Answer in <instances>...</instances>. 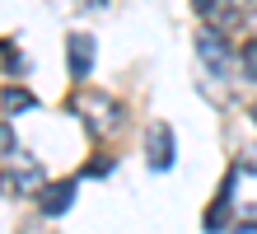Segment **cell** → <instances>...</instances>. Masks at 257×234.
<instances>
[{
	"label": "cell",
	"mask_w": 257,
	"mask_h": 234,
	"mask_svg": "<svg viewBox=\"0 0 257 234\" xmlns=\"http://www.w3.org/2000/svg\"><path fill=\"white\" fill-rule=\"evenodd\" d=\"M70 113L84 122V131L103 140V136H112L117 127L126 122V108L112 99V94H98V89H75L70 94Z\"/></svg>",
	"instance_id": "1"
},
{
	"label": "cell",
	"mask_w": 257,
	"mask_h": 234,
	"mask_svg": "<svg viewBox=\"0 0 257 234\" xmlns=\"http://www.w3.org/2000/svg\"><path fill=\"white\" fill-rule=\"evenodd\" d=\"M42 183H47L42 164L33 160V154H24L19 145H14V150L5 154V164H0V197H28V192H42Z\"/></svg>",
	"instance_id": "2"
},
{
	"label": "cell",
	"mask_w": 257,
	"mask_h": 234,
	"mask_svg": "<svg viewBox=\"0 0 257 234\" xmlns=\"http://www.w3.org/2000/svg\"><path fill=\"white\" fill-rule=\"evenodd\" d=\"M229 42H224V33L220 28H196V61L210 70V75H224L229 70Z\"/></svg>",
	"instance_id": "3"
},
{
	"label": "cell",
	"mask_w": 257,
	"mask_h": 234,
	"mask_svg": "<svg viewBox=\"0 0 257 234\" xmlns=\"http://www.w3.org/2000/svg\"><path fill=\"white\" fill-rule=\"evenodd\" d=\"M173 160H178V145H173V127H150L145 131V164L155 169V174H169L173 169Z\"/></svg>",
	"instance_id": "4"
},
{
	"label": "cell",
	"mask_w": 257,
	"mask_h": 234,
	"mask_svg": "<svg viewBox=\"0 0 257 234\" xmlns=\"http://www.w3.org/2000/svg\"><path fill=\"white\" fill-rule=\"evenodd\" d=\"M75 192H80V183L75 178H61V183H42V192H38V206L47 220H61V215L75 206Z\"/></svg>",
	"instance_id": "5"
},
{
	"label": "cell",
	"mask_w": 257,
	"mask_h": 234,
	"mask_svg": "<svg viewBox=\"0 0 257 234\" xmlns=\"http://www.w3.org/2000/svg\"><path fill=\"white\" fill-rule=\"evenodd\" d=\"M234 187H238V169H229V174H224L215 201L206 206V220H201L206 234H224V229H229V201H234Z\"/></svg>",
	"instance_id": "6"
},
{
	"label": "cell",
	"mask_w": 257,
	"mask_h": 234,
	"mask_svg": "<svg viewBox=\"0 0 257 234\" xmlns=\"http://www.w3.org/2000/svg\"><path fill=\"white\" fill-rule=\"evenodd\" d=\"M94 56H98V47H94L89 33H70L66 38V66H70L75 80H84V75L94 70Z\"/></svg>",
	"instance_id": "7"
},
{
	"label": "cell",
	"mask_w": 257,
	"mask_h": 234,
	"mask_svg": "<svg viewBox=\"0 0 257 234\" xmlns=\"http://www.w3.org/2000/svg\"><path fill=\"white\" fill-rule=\"evenodd\" d=\"M28 108H38V99L28 94L24 85H10V89H0V113L14 117V113H28Z\"/></svg>",
	"instance_id": "8"
},
{
	"label": "cell",
	"mask_w": 257,
	"mask_h": 234,
	"mask_svg": "<svg viewBox=\"0 0 257 234\" xmlns=\"http://www.w3.org/2000/svg\"><path fill=\"white\" fill-rule=\"evenodd\" d=\"M238 61H243V66H238V70H243V80H257V38H248V42H243Z\"/></svg>",
	"instance_id": "9"
},
{
	"label": "cell",
	"mask_w": 257,
	"mask_h": 234,
	"mask_svg": "<svg viewBox=\"0 0 257 234\" xmlns=\"http://www.w3.org/2000/svg\"><path fill=\"white\" fill-rule=\"evenodd\" d=\"M80 174H84V178H108V174H112V154H94Z\"/></svg>",
	"instance_id": "10"
},
{
	"label": "cell",
	"mask_w": 257,
	"mask_h": 234,
	"mask_svg": "<svg viewBox=\"0 0 257 234\" xmlns=\"http://www.w3.org/2000/svg\"><path fill=\"white\" fill-rule=\"evenodd\" d=\"M238 174H257V145H248L238 154Z\"/></svg>",
	"instance_id": "11"
},
{
	"label": "cell",
	"mask_w": 257,
	"mask_h": 234,
	"mask_svg": "<svg viewBox=\"0 0 257 234\" xmlns=\"http://www.w3.org/2000/svg\"><path fill=\"white\" fill-rule=\"evenodd\" d=\"M14 150V127H0V160Z\"/></svg>",
	"instance_id": "12"
},
{
	"label": "cell",
	"mask_w": 257,
	"mask_h": 234,
	"mask_svg": "<svg viewBox=\"0 0 257 234\" xmlns=\"http://www.w3.org/2000/svg\"><path fill=\"white\" fill-rule=\"evenodd\" d=\"M10 61H14V52H10V42H0V66L10 70Z\"/></svg>",
	"instance_id": "13"
},
{
	"label": "cell",
	"mask_w": 257,
	"mask_h": 234,
	"mask_svg": "<svg viewBox=\"0 0 257 234\" xmlns=\"http://www.w3.org/2000/svg\"><path fill=\"white\" fill-rule=\"evenodd\" d=\"M192 10H201V14H210V10H215V0H192Z\"/></svg>",
	"instance_id": "14"
},
{
	"label": "cell",
	"mask_w": 257,
	"mask_h": 234,
	"mask_svg": "<svg viewBox=\"0 0 257 234\" xmlns=\"http://www.w3.org/2000/svg\"><path fill=\"white\" fill-rule=\"evenodd\" d=\"M234 10H257V0H234Z\"/></svg>",
	"instance_id": "15"
},
{
	"label": "cell",
	"mask_w": 257,
	"mask_h": 234,
	"mask_svg": "<svg viewBox=\"0 0 257 234\" xmlns=\"http://www.w3.org/2000/svg\"><path fill=\"white\" fill-rule=\"evenodd\" d=\"M252 122H257V99H252Z\"/></svg>",
	"instance_id": "16"
}]
</instances>
